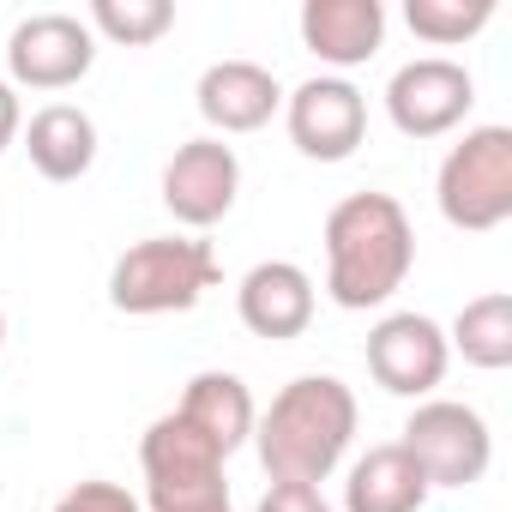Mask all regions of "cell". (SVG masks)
Wrapping results in <instances>:
<instances>
[{
	"label": "cell",
	"instance_id": "1",
	"mask_svg": "<svg viewBox=\"0 0 512 512\" xmlns=\"http://www.w3.org/2000/svg\"><path fill=\"white\" fill-rule=\"evenodd\" d=\"M416 266V229L392 193H350L326 211V296L350 314L386 308Z\"/></svg>",
	"mask_w": 512,
	"mask_h": 512
},
{
	"label": "cell",
	"instance_id": "2",
	"mask_svg": "<svg viewBox=\"0 0 512 512\" xmlns=\"http://www.w3.org/2000/svg\"><path fill=\"white\" fill-rule=\"evenodd\" d=\"M356 392L338 380V374H296L272 410L253 422V446H260V464L272 482H302V488H320L350 440H356Z\"/></svg>",
	"mask_w": 512,
	"mask_h": 512
},
{
	"label": "cell",
	"instance_id": "3",
	"mask_svg": "<svg viewBox=\"0 0 512 512\" xmlns=\"http://www.w3.org/2000/svg\"><path fill=\"white\" fill-rule=\"evenodd\" d=\"M217 284H223V266H217L211 241H199V235H145L115 260L109 302L133 320H157V314L199 308V296L217 290Z\"/></svg>",
	"mask_w": 512,
	"mask_h": 512
},
{
	"label": "cell",
	"instance_id": "4",
	"mask_svg": "<svg viewBox=\"0 0 512 512\" xmlns=\"http://www.w3.org/2000/svg\"><path fill=\"white\" fill-rule=\"evenodd\" d=\"M440 217L452 229L488 235L512 217V127H470L434 175Z\"/></svg>",
	"mask_w": 512,
	"mask_h": 512
},
{
	"label": "cell",
	"instance_id": "5",
	"mask_svg": "<svg viewBox=\"0 0 512 512\" xmlns=\"http://www.w3.org/2000/svg\"><path fill=\"white\" fill-rule=\"evenodd\" d=\"M223 452L187 422V416H157L139 440V470H145V512H193L229 500L223 482Z\"/></svg>",
	"mask_w": 512,
	"mask_h": 512
},
{
	"label": "cell",
	"instance_id": "6",
	"mask_svg": "<svg viewBox=\"0 0 512 512\" xmlns=\"http://www.w3.org/2000/svg\"><path fill=\"white\" fill-rule=\"evenodd\" d=\"M398 446L422 464L428 488H470V482H482L488 464H494V434H488V422H482L470 404H458V398H422V404L410 410Z\"/></svg>",
	"mask_w": 512,
	"mask_h": 512
},
{
	"label": "cell",
	"instance_id": "7",
	"mask_svg": "<svg viewBox=\"0 0 512 512\" xmlns=\"http://www.w3.org/2000/svg\"><path fill=\"white\" fill-rule=\"evenodd\" d=\"M470 103H476V79L464 61H446V55L404 61L386 79V115L404 139H440V133L464 127Z\"/></svg>",
	"mask_w": 512,
	"mask_h": 512
},
{
	"label": "cell",
	"instance_id": "8",
	"mask_svg": "<svg viewBox=\"0 0 512 512\" xmlns=\"http://www.w3.org/2000/svg\"><path fill=\"white\" fill-rule=\"evenodd\" d=\"M97 67V37L79 13H31L7 37V73L25 91H67Z\"/></svg>",
	"mask_w": 512,
	"mask_h": 512
},
{
	"label": "cell",
	"instance_id": "9",
	"mask_svg": "<svg viewBox=\"0 0 512 512\" xmlns=\"http://www.w3.org/2000/svg\"><path fill=\"white\" fill-rule=\"evenodd\" d=\"M284 127H290V139H296L302 157L344 163V157H356V145L368 133V97L350 79H338V73L302 79L284 97Z\"/></svg>",
	"mask_w": 512,
	"mask_h": 512
},
{
	"label": "cell",
	"instance_id": "10",
	"mask_svg": "<svg viewBox=\"0 0 512 512\" xmlns=\"http://www.w3.org/2000/svg\"><path fill=\"white\" fill-rule=\"evenodd\" d=\"M235 193H241V157H235V145H223L211 133L175 145V157L163 163V205L187 229L223 223L235 211Z\"/></svg>",
	"mask_w": 512,
	"mask_h": 512
},
{
	"label": "cell",
	"instance_id": "11",
	"mask_svg": "<svg viewBox=\"0 0 512 512\" xmlns=\"http://www.w3.org/2000/svg\"><path fill=\"white\" fill-rule=\"evenodd\" d=\"M446 326L428 314H386L368 332V374L392 398H428L446 380Z\"/></svg>",
	"mask_w": 512,
	"mask_h": 512
},
{
	"label": "cell",
	"instance_id": "12",
	"mask_svg": "<svg viewBox=\"0 0 512 512\" xmlns=\"http://www.w3.org/2000/svg\"><path fill=\"white\" fill-rule=\"evenodd\" d=\"M193 103L211 127V139H229V133H260L278 109H284V85L272 67L260 61H211L193 85Z\"/></svg>",
	"mask_w": 512,
	"mask_h": 512
},
{
	"label": "cell",
	"instance_id": "13",
	"mask_svg": "<svg viewBox=\"0 0 512 512\" xmlns=\"http://www.w3.org/2000/svg\"><path fill=\"white\" fill-rule=\"evenodd\" d=\"M235 314L253 338H302L314 326V278L296 260H260L235 284Z\"/></svg>",
	"mask_w": 512,
	"mask_h": 512
},
{
	"label": "cell",
	"instance_id": "14",
	"mask_svg": "<svg viewBox=\"0 0 512 512\" xmlns=\"http://www.w3.org/2000/svg\"><path fill=\"white\" fill-rule=\"evenodd\" d=\"M302 43H308V55H320L344 79L350 67L380 55L386 7H380V0H308V7H302Z\"/></svg>",
	"mask_w": 512,
	"mask_h": 512
},
{
	"label": "cell",
	"instance_id": "15",
	"mask_svg": "<svg viewBox=\"0 0 512 512\" xmlns=\"http://www.w3.org/2000/svg\"><path fill=\"white\" fill-rule=\"evenodd\" d=\"M428 494H434V488H428L422 464H416L398 440L368 446V452L350 464V476H344V512H422Z\"/></svg>",
	"mask_w": 512,
	"mask_h": 512
},
{
	"label": "cell",
	"instance_id": "16",
	"mask_svg": "<svg viewBox=\"0 0 512 512\" xmlns=\"http://www.w3.org/2000/svg\"><path fill=\"white\" fill-rule=\"evenodd\" d=\"M175 416H187V422H193V428L223 452V458H229V452H241V446L253 440V422H260L247 380H241V374H223V368L193 374V380H187V392H181V404H175Z\"/></svg>",
	"mask_w": 512,
	"mask_h": 512
},
{
	"label": "cell",
	"instance_id": "17",
	"mask_svg": "<svg viewBox=\"0 0 512 512\" xmlns=\"http://www.w3.org/2000/svg\"><path fill=\"white\" fill-rule=\"evenodd\" d=\"M25 151L43 181H79L97 163V121L79 103H43L25 127Z\"/></svg>",
	"mask_w": 512,
	"mask_h": 512
},
{
	"label": "cell",
	"instance_id": "18",
	"mask_svg": "<svg viewBox=\"0 0 512 512\" xmlns=\"http://www.w3.org/2000/svg\"><path fill=\"white\" fill-rule=\"evenodd\" d=\"M446 350H458L482 374L512 368V296L506 290H488V296L464 302L458 320H452V332H446Z\"/></svg>",
	"mask_w": 512,
	"mask_h": 512
},
{
	"label": "cell",
	"instance_id": "19",
	"mask_svg": "<svg viewBox=\"0 0 512 512\" xmlns=\"http://www.w3.org/2000/svg\"><path fill=\"white\" fill-rule=\"evenodd\" d=\"M85 25H91V37H109L121 49H145L175 25V7L169 0H91Z\"/></svg>",
	"mask_w": 512,
	"mask_h": 512
},
{
	"label": "cell",
	"instance_id": "20",
	"mask_svg": "<svg viewBox=\"0 0 512 512\" xmlns=\"http://www.w3.org/2000/svg\"><path fill=\"white\" fill-rule=\"evenodd\" d=\"M488 19H494V0H410V7H404V25L422 43H434V49L470 43Z\"/></svg>",
	"mask_w": 512,
	"mask_h": 512
},
{
	"label": "cell",
	"instance_id": "21",
	"mask_svg": "<svg viewBox=\"0 0 512 512\" xmlns=\"http://www.w3.org/2000/svg\"><path fill=\"white\" fill-rule=\"evenodd\" d=\"M55 512H145V500L127 494V488L109 482V476H85V482H73V488L55 500Z\"/></svg>",
	"mask_w": 512,
	"mask_h": 512
},
{
	"label": "cell",
	"instance_id": "22",
	"mask_svg": "<svg viewBox=\"0 0 512 512\" xmlns=\"http://www.w3.org/2000/svg\"><path fill=\"white\" fill-rule=\"evenodd\" d=\"M260 512H332V506H326V494H320V488L272 482V488H266V500H260Z\"/></svg>",
	"mask_w": 512,
	"mask_h": 512
},
{
	"label": "cell",
	"instance_id": "23",
	"mask_svg": "<svg viewBox=\"0 0 512 512\" xmlns=\"http://www.w3.org/2000/svg\"><path fill=\"white\" fill-rule=\"evenodd\" d=\"M19 133H25V109H19V91H13V79H0V151H7Z\"/></svg>",
	"mask_w": 512,
	"mask_h": 512
},
{
	"label": "cell",
	"instance_id": "24",
	"mask_svg": "<svg viewBox=\"0 0 512 512\" xmlns=\"http://www.w3.org/2000/svg\"><path fill=\"white\" fill-rule=\"evenodd\" d=\"M193 512H235V506H229V500H217V506H193Z\"/></svg>",
	"mask_w": 512,
	"mask_h": 512
},
{
	"label": "cell",
	"instance_id": "25",
	"mask_svg": "<svg viewBox=\"0 0 512 512\" xmlns=\"http://www.w3.org/2000/svg\"><path fill=\"white\" fill-rule=\"evenodd\" d=\"M0 344H7V314H0Z\"/></svg>",
	"mask_w": 512,
	"mask_h": 512
}]
</instances>
